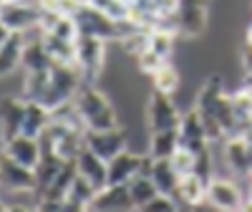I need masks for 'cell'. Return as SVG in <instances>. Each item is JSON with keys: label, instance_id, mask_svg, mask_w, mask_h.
Segmentation results:
<instances>
[{"label": "cell", "instance_id": "4", "mask_svg": "<svg viewBox=\"0 0 252 212\" xmlns=\"http://www.w3.org/2000/svg\"><path fill=\"white\" fill-rule=\"evenodd\" d=\"M209 20H212L209 0H179L174 10V26L182 40L204 38V33L209 31Z\"/></svg>", "mask_w": 252, "mask_h": 212}, {"label": "cell", "instance_id": "24", "mask_svg": "<svg viewBox=\"0 0 252 212\" xmlns=\"http://www.w3.org/2000/svg\"><path fill=\"white\" fill-rule=\"evenodd\" d=\"M179 149V134L177 129H164V132H149L146 141V154L152 159H169Z\"/></svg>", "mask_w": 252, "mask_h": 212}, {"label": "cell", "instance_id": "12", "mask_svg": "<svg viewBox=\"0 0 252 212\" xmlns=\"http://www.w3.org/2000/svg\"><path fill=\"white\" fill-rule=\"evenodd\" d=\"M0 189L3 192H18V189H35V172L31 167H23L0 152Z\"/></svg>", "mask_w": 252, "mask_h": 212}, {"label": "cell", "instance_id": "39", "mask_svg": "<svg viewBox=\"0 0 252 212\" xmlns=\"http://www.w3.org/2000/svg\"><path fill=\"white\" fill-rule=\"evenodd\" d=\"M0 5H3V0H0Z\"/></svg>", "mask_w": 252, "mask_h": 212}, {"label": "cell", "instance_id": "22", "mask_svg": "<svg viewBox=\"0 0 252 212\" xmlns=\"http://www.w3.org/2000/svg\"><path fill=\"white\" fill-rule=\"evenodd\" d=\"M51 124V109L43 106L40 101H28L26 99V114H23V129L20 134H28V137H40L46 132V126Z\"/></svg>", "mask_w": 252, "mask_h": 212}, {"label": "cell", "instance_id": "35", "mask_svg": "<svg viewBox=\"0 0 252 212\" xmlns=\"http://www.w3.org/2000/svg\"><path fill=\"white\" fill-rule=\"evenodd\" d=\"M240 83H242V86H247V89H252V69L242 73V81Z\"/></svg>", "mask_w": 252, "mask_h": 212}, {"label": "cell", "instance_id": "11", "mask_svg": "<svg viewBox=\"0 0 252 212\" xmlns=\"http://www.w3.org/2000/svg\"><path fill=\"white\" fill-rule=\"evenodd\" d=\"M177 134H179V146H187V149H192L194 154L209 149V134H207L204 119H202L199 109H194V106H189V109L182 111Z\"/></svg>", "mask_w": 252, "mask_h": 212}, {"label": "cell", "instance_id": "37", "mask_svg": "<svg viewBox=\"0 0 252 212\" xmlns=\"http://www.w3.org/2000/svg\"><path fill=\"white\" fill-rule=\"evenodd\" d=\"M5 210H8V207H5V200L0 197V212H5Z\"/></svg>", "mask_w": 252, "mask_h": 212}, {"label": "cell", "instance_id": "34", "mask_svg": "<svg viewBox=\"0 0 252 212\" xmlns=\"http://www.w3.org/2000/svg\"><path fill=\"white\" fill-rule=\"evenodd\" d=\"M242 43L252 46V23H247V26H245V33H242Z\"/></svg>", "mask_w": 252, "mask_h": 212}, {"label": "cell", "instance_id": "19", "mask_svg": "<svg viewBox=\"0 0 252 212\" xmlns=\"http://www.w3.org/2000/svg\"><path fill=\"white\" fill-rule=\"evenodd\" d=\"M23 48H26V38L23 33H10L8 40L0 46V78H8L20 69L23 61Z\"/></svg>", "mask_w": 252, "mask_h": 212}, {"label": "cell", "instance_id": "15", "mask_svg": "<svg viewBox=\"0 0 252 212\" xmlns=\"http://www.w3.org/2000/svg\"><path fill=\"white\" fill-rule=\"evenodd\" d=\"M3 152H5L8 157H13L15 162H20L23 167H31V169H35L40 154H43V149H40V141H38L35 137H28V134H18V137L8 139V141L3 144Z\"/></svg>", "mask_w": 252, "mask_h": 212}, {"label": "cell", "instance_id": "3", "mask_svg": "<svg viewBox=\"0 0 252 212\" xmlns=\"http://www.w3.org/2000/svg\"><path fill=\"white\" fill-rule=\"evenodd\" d=\"M81 86H83V78L76 63H53L48 71V86H46V94L40 96V104L48 106V109H56L58 104L71 101Z\"/></svg>", "mask_w": 252, "mask_h": 212}, {"label": "cell", "instance_id": "9", "mask_svg": "<svg viewBox=\"0 0 252 212\" xmlns=\"http://www.w3.org/2000/svg\"><path fill=\"white\" fill-rule=\"evenodd\" d=\"M152 157L146 152H136L126 146L114 159H109V184H129L136 175H149Z\"/></svg>", "mask_w": 252, "mask_h": 212}, {"label": "cell", "instance_id": "14", "mask_svg": "<svg viewBox=\"0 0 252 212\" xmlns=\"http://www.w3.org/2000/svg\"><path fill=\"white\" fill-rule=\"evenodd\" d=\"M91 210H103V212H129L136 210L131 192H129V184H106L103 189H98Z\"/></svg>", "mask_w": 252, "mask_h": 212}, {"label": "cell", "instance_id": "7", "mask_svg": "<svg viewBox=\"0 0 252 212\" xmlns=\"http://www.w3.org/2000/svg\"><path fill=\"white\" fill-rule=\"evenodd\" d=\"M179 119H182V109H179L177 99L152 89L149 99H146V126H149V132L177 129Z\"/></svg>", "mask_w": 252, "mask_h": 212}, {"label": "cell", "instance_id": "13", "mask_svg": "<svg viewBox=\"0 0 252 212\" xmlns=\"http://www.w3.org/2000/svg\"><path fill=\"white\" fill-rule=\"evenodd\" d=\"M23 114H26V99L23 96H3L0 99V141H8L20 134L23 129Z\"/></svg>", "mask_w": 252, "mask_h": 212}, {"label": "cell", "instance_id": "29", "mask_svg": "<svg viewBox=\"0 0 252 212\" xmlns=\"http://www.w3.org/2000/svg\"><path fill=\"white\" fill-rule=\"evenodd\" d=\"M169 162L174 164V169L184 177V175H192L194 172V164H197V154L192 149H187V146H179V149L169 157Z\"/></svg>", "mask_w": 252, "mask_h": 212}, {"label": "cell", "instance_id": "31", "mask_svg": "<svg viewBox=\"0 0 252 212\" xmlns=\"http://www.w3.org/2000/svg\"><path fill=\"white\" fill-rule=\"evenodd\" d=\"M159 210H166V212L179 210L177 197H174V195H164V192H159V195H154L149 202L144 205V210H141V212H159Z\"/></svg>", "mask_w": 252, "mask_h": 212}, {"label": "cell", "instance_id": "27", "mask_svg": "<svg viewBox=\"0 0 252 212\" xmlns=\"http://www.w3.org/2000/svg\"><path fill=\"white\" fill-rule=\"evenodd\" d=\"M43 46L56 63H76V40H66L43 31Z\"/></svg>", "mask_w": 252, "mask_h": 212}, {"label": "cell", "instance_id": "5", "mask_svg": "<svg viewBox=\"0 0 252 212\" xmlns=\"http://www.w3.org/2000/svg\"><path fill=\"white\" fill-rule=\"evenodd\" d=\"M73 20H76L78 35H94L101 40H109V43L119 40V20L109 18L106 13H101L86 0H81V5L73 13Z\"/></svg>", "mask_w": 252, "mask_h": 212}, {"label": "cell", "instance_id": "8", "mask_svg": "<svg viewBox=\"0 0 252 212\" xmlns=\"http://www.w3.org/2000/svg\"><path fill=\"white\" fill-rule=\"evenodd\" d=\"M245 192L240 189V179L229 177V175H215L207 182V205L212 210H227V212H237L242 210Z\"/></svg>", "mask_w": 252, "mask_h": 212}, {"label": "cell", "instance_id": "10", "mask_svg": "<svg viewBox=\"0 0 252 212\" xmlns=\"http://www.w3.org/2000/svg\"><path fill=\"white\" fill-rule=\"evenodd\" d=\"M83 139H86V149H91L94 154H98L106 162L129 146V132L124 126H114V129H86Z\"/></svg>", "mask_w": 252, "mask_h": 212}, {"label": "cell", "instance_id": "18", "mask_svg": "<svg viewBox=\"0 0 252 212\" xmlns=\"http://www.w3.org/2000/svg\"><path fill=\"white\" fill-rule=\"evenodd\" d=\"M76 175H78V169H76V159L66 162V164L61 167V172L53 177V182L43 189V192H40V200L61 202V205H63V210H66V195H68V189H71V184H73Z\"/></svg>", "mask_w": 252, "mask_h": 212}, {"label": "cell", "instance_id": "1", "mask_svg": "<svg viewBox=\"0 0 252 212\" xmlns=\"http://www.w3.org/2000/svg\"><path fill=\"white\" fill-rule=\"evenodd\" d=\"M73 101L86 129H114V126H121L114 99L96 83H83L78 94L73 96Z\"/></svg>", "mask_w": 252, "mask_h": 212}, {"label": "cell", "instance_id": "6", "mask_svg": "<svg viewBox=\"0 0 252 212\" xmlns=\"http://www.w3.org/2000/svg\"><path fill=\"white\" fill-rule=\"evenodd\" d=\"M40 18H43V0H8L0 5V20L13 33L40 28Z\"/></svg>", "mask_w": 252, "mask_h": 212}, {"label": "cell", "instance_id": "36", "mask_svg": "<svg viewBox=\"0 0 252 212\" xmlns=\"http://www.w3.org/2000/svg\"><path fill=\"white\" fill-rule=\"evenodd\" d=\"M247 187H250V189H247V197H252V175L247 177Z\"/></svg>", "mask_w": 252, "mask_h": 212}, {"label": "cell", "instance_id": "23", "mask_svg": "<svg viewBox=\"0 0 252 212\" xmlns=\"http://www.w3.org/2000/svg\"><path fill=\"white\" fill-rule=\"evenodd\" d=\"M149 177L157 184V189H159V192H164V195H174L177 192V184L182 179V175L174 169V164L169 159H152Z\"/></svg>", "mask_w": 252, "mask_h": 212}, {"label": "cell", "instance_id": "20", "mask_svg": "<svg viewBox=\"0 0 252 212\" xmlns=\"http://www.w3.org/2000/svg\"><path fill=\"white\" fill-rule=\"evenodd\" d=\"M53 58L48 53V48L43 46V38H33L26 40V48H23V61H20V69L26 73H38V71H48L53 66Z\"/></svg>", "mask_w": 252, "mask_h": 212}, {"label": "cell", "instance_id": "25", "mask_svg": "<svg viewBox=\"0 0 252 212\" xmlns=\"http://www.w3.org/2000/svg\"><path fill=\"white\" fill-rule=\"evenodd\" d=\"M96 192H98V189L86 177L76 175V179H73V184L68 189V195H66V212H71V210H91V202H94Z\"/></svg>", "mask_w": 252, "mask_h": 212}, {"label": "cell", "instance_id": "16", "mask_svg": "<svg viewBox=\"0 0 252 212\" xmlns=\"http://www.w3.org/2000/svg\"><path fill=\"white\" fill-rule=\"evenodd\" d=\"M76 169L81 177H86L96 189H103L109 184V162L101 159L98 154H94L91 149L83 146V152L76 157Z\"/></svg>", "mask_w": 252, "mask_h": 212}, {"label": "cell", "instance_id": "32", "mask_svg": "<svg viewBox=\"0 0 252 212\" xmlns=\"http://www.w3.org/2000/svg\"><path fill=\"white\" fill-rule=\"evenodd\" d=\"M237 58H240V66H242V71H250V69H252V46L242 43V48H240Z\"/></svg>", "mask_w": 252, "mask_h": 212}, {"label": "cell", "instance_id": "2", "mask_svg": "<svg viewBox=\"0 0 252 212\" xmlns=\"http://www.w3.org/2000/svg\"><path fill=\"white\" fill-rule=\"evenodd\" d=\"M109 40H101L94 35H78L76 38V66L81 71L83 83H96L109 66Z\"/></svg>", "mask_w": 252, "mask_h": 212}, {"label": "cell", "instance_id": "17", "mask_svg": "<svg viewBox=\"0 0 252 212\" xmlns=\"http://www.w3.org/2000/svg\"><path fill=\"white\" fill-rule=\"evenodd\" d=\"M179 207H187V210H197L207 202V182L199 177V175H184L177 184V192H174Z\"/></svg>", "mask_w": 252, "mask_h": 212}, {"label": "cell", "instance_id": "26", "mask_svg": "<svg viewBox=\"0 0 252 212\" xmlns=\"http://www.w3.org/2000/svg\"><path fill=\"white\" fill-rule=\"evenodd\" d=\"M66 164V159H61L56 152H43L40 154V159H38V164H35V189L38 192H43V189L53 182V177L61 172V167Z\"/></svg>", "mask_w": 252, "mask_h": 212}, {"label": "cell", "instance_id": "38", "mask_svg": "<svg viewBox=\"0 0 252 212\" xmlns=\"http://www.w3.org/2000/svg\"><path fill=\"white\" fill-rule=\"evenodd\" d=\"M124 3H126V5H134V3H136V0H124Z\"/></svg>", "mask_w": 252, "mask_h": 212}, {"label": "cell", "instance_id": "33", "mask_svg": "<svg viewBox=\"0 0 252 212\" xmlns=\"http://www.w3.org/2000/svg\"><path fill=\"white\" fill-rule=\"evenodd\" d=\"M10 33H13V31H10V28L3 23V20H0V46H3L5 40H8V35H10Z\"/></svg>", "mask_w": 252, "mask_h": 212}, {"label": "cell", "instance_id": "30", "mask_svg": "<svg viewBox=\"0 0 252 212\" xmlns=\"http://www.w3.org/2000/svg\"><path fill=\"white\" fill-rule=\"evenodd\" d=\"M86 3H91L94 8H98L101 13H106L114 20L129 18V5H126L124 0H86Z\"/></svg>", "mask_w": 252, "mask_h": 212}, {"label": "cell", "instance_id": "21", "mask_svg": "<svg viewBox=\"0 0 252 212\" xmlns=\"http://www.w3.org/2000/svg\"><path fill=\"white\" fill-rule=\"evenodd\" d=\"M182 81H184V76H182V71H179V66H177L174 61L161 63V66L149 76L152 89L154 91H161V94H169V96H174L182 89Z\"/></svg>", "mask_w": 252, "mask_h": 212}, {"label": "cell", "instance_id": "28", "mask_svg": "<svg viewBox=\"0 0 252 212\" xmlns=\"http://www.w3.org/2000/svg\"><path fill=\"white\" fill-rule=\"evenodd\" d=\"M129 192H131V200H134V207L136 210H144V205L149 202L154 195H159V189H157V184L152 182V177L149 175H136L131 182H129Z\"/></svg>", "mask_w": 252, "mask_h": 212}]
</instances>
